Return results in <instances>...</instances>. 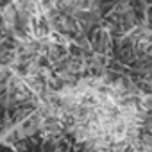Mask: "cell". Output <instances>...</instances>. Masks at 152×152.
<instances>
[{
    "mask_svg": "<svg viewBox=\"0 0 152 152\" xmlns=\"http://www.w3.org/2000/svg\"><path fill=\"white\" fill-rule=\"evenodd\" d=\"M127 147H129V145H127L125 141H122V143H113V145L109 147V152H125Z\"/></svg>",
    "mask_w": 152,
    "mask_h": 152,
    "instance_id": "cell-1",
    "label": "cell"
},
{
    "mask_svg": "<svg viewBox=\"0 0 152 152\" xmlns=\"http://www.w3.org/2000/svg\"><path fill=\"white\" fill-rule=\"evenodd\" d=\"M16 148H18V150H25V145H23V143H20V145H16Z\"/></svg>",
    "mask_w": 152,
    "mask_h": 152,
    "instance_id": "cell-2",
    "label": "cell"
}]
</instances>
